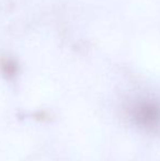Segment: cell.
I'll return each mask as SVG.
<instances>
[{
  "label": "cell",
  "mask_w": 160,
  "mask_h": 161,
  "mask_svg": "<svg viewBox=\"0 0 160 161\" xmlns=\"http://www.w3.org/2000/svg\"><path fill=\"white\" fill-rule=\"evenodd\" d=\"M132 114L134 121L143 127L154 128L160 125V105L152 101L135 104Z\"/></svg>",
  "instance_id": "6da1fadb"
}]
</instances>
